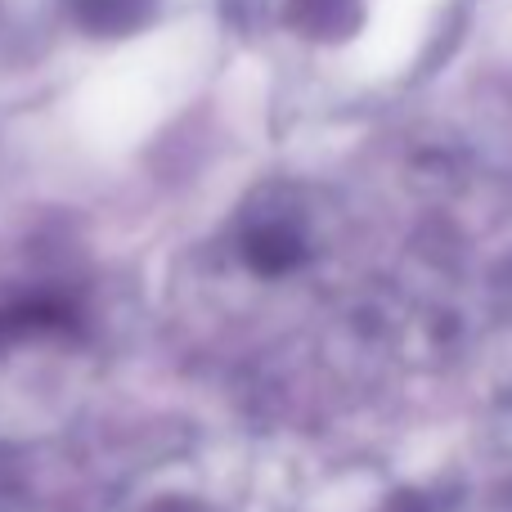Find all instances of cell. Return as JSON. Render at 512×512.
Returning a JSON list of instances; mask_svg holds the SVG:
<instances>
[{"label": "cell", "mask_w": 512, "mask_h": 512, "mask_svg": "<svg viewBox=\"0 0 512 512\" xmlns=\"http://www.w3.org/2000/svg\"><path fill=\"white\" fill-rule=\"evenodd\" d=\"M508 418H512V382H508Z\"/></svg>", "instance_id": "1"}]
</instances>
